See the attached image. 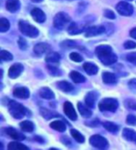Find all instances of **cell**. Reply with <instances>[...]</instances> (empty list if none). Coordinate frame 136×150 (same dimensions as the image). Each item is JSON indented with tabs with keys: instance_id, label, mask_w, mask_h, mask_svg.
Returning <instances> with one entry per match:
<instances>
[{
	"instance_id": "cell-30",
	"label": "cell",
	"mask_w": 136,
	"mask_h": 150,
	"mask_svg": "<svg viewBox=\"0 0 136 150\" xmlns=\"http://www.w3.org/2000/svg\"><path fill=\"white\" fill-rule=\"evenodd\" d=\"M83 28L82 27H78L77 24L75 23H70V25L68 26V33L70 35H76V34H79L82 32Z\"/></svg>"
},
{
	"instance_id": "cell-10",
	"label": "cell",
	"mask_w": 136,
	"mask_h": 150,
	"mask_svg": "<svg viewBox=\"0 0 136 150\" xmlns=\"http://www.w3.org/2000/svg\"><path fill=\"white\" fill-rule=\"evenodd\" d=\"M23 71V66L22 64H14L10 66L8 70V76L10 79H17Z\"/></svg>"
},
{
	"instance_id": "cell-43",
	"label": "cell",
	"mask_w": 136,
	"mask_h": 150,
	"mask_svg": "<svg viewBox=\"0 0 136 150\" xmlns=\"http://www.w3.org/2000/svg\"><path fill=\"white\" fill-rule=\"evenodd\" d=\"M129 87L132 90H136V79H133L132 80H130V82H129Z\"/></svg>"
},
{
	"instance_id": "cell-21",
	"label": "cell",
	"mask_w": 136,
	"mask_h": 150,
	"mask_svg": "<svg viewBox=\"0 0 136 150\" xmlns=\"http://www.w3.org/2000/svg\"><path fill=\"white\" fill-rule=\"evenodd\" d=\"M77 108L78 111L81 114V116L85 118H89L91 117V111L87 105H84L82 103H77Z\"/></svg>"
},
{
	"instance_id": "cell-38",
	"label": "cell",
	"mask_w": 136,
	"mask_h": 150,
	"mask_svg": "<svg viewBox=\"0 0 136 150\" xmlns=\"http://www.w3.org/2000/svg\"><path fill=\"white\" fill-rule=\"evenodd\" d=\"M126 122L129 125H136V117L134 115H129L126 118Z\"/></svg>"
},
{
	"instance_id": "cell-46",
	"label": "cell",
	"mask_w": 136,
	"mask_h": 150,
	"mask_svg": "<svg viewBox=\"0 0 136 150\" xmlns=\"http://www.w3.org/2000/svg\"><path fill=\"white\" fill-rule=\"evenodd\" d=\"M35 139L36 141H39L40 143H43V139H42V138H40V137H38V136H35Z\"/></svg>"
},
{
	"instance_id": "cell-4",
	"label": "cell",
	"mask_w": 136,
	"mask_h": 150,
	"mask_svg": "<svg viewBox=\"0 0 136 150\" xmlns=\"http://www.w3.org/2000/svg\"><path fill=\"white\" fill-rule=\"evenodd\" d=\"M99 109L101 111H110L114 112L117 110L118 106V103L116 99L114 98H106L103 99L100 103H99Z\"/></svg>"
},
{
	"instance_id": "cell-37",
	"label": "cell",
	"mask_w": 136,
	"mask_h": 150,
	"mask_svg": "<svg viewBox=\"0 0 136 150\" xmlns=\"http://www.w3.org/2000/svg\"><path fill=\"white\" fill-rule=\"evenodd\" d=\"M18 45H19V48L23 50H25L27 49V43H26V40L23 38H20L19 41H18Z\"/></svg>"
},
{
	"instance_id": "cell-28",
	"label": "cell",
	"mask_w": 136,
	"mask_h": 150,
	"mask_svg": "<svg viewBox=\"0 0 136 150\" xmlns=\"http://www.w3.org/2000/svg\"><path fill=\"white\" fill-rule=\"evenodd\" d=\"M8 150H30L27 146L24 144L18 143V142H11L8 144Z\"/></svg>"
},
{
	"instance_id": "cell-8",
	"label": "cell",
	"mask_w": 136,
	"mask_h": 150,
	"mask_svg": "<svg viewBox=\"0 0 136 150\" xmlns=\"http://www.w3.org/2000/svg\"><path fill=\"white\" fill-rule=\"evenodd\" d=\"M104 32H106V27L102 26V25H99V26H91V27H89L86 30L85 37L92 38V37H95V35H101Z\"/></svg>"
},
{
	"instance_id": "cell-15",
	"label": "cell",
	"mask_w": 136,
	"mask_h": 150,
	"mask_svg": "<svg viewBox=\"0 0 136 150\" xmlns=\"http://www.w3.org/2000/svg\"><path fill=\"white\" fill-rule=\"evenodd\" d=\"M40 115L42 116L45 120H51V118H54V117H60L59 114H57L56 112L54 111H51L48 108H40Z\"/></svg>"
},
{
	"instance_id": "cell-20",
	"label": "cell",
	"mask_w": 136,
	"mask_h": 150,
	"mask_svg": "<svg viewBox=\"0 0 136 150\" xmlns=\"http://www.w3.org/2000/svg\"><path fill=\"white\" fill-rule=\"evenodd\" d=\"M61 59V56L58 52H55V51H51V52L48 53L46 56V62L49 64H57L59 63V61Z\"/></svg>"
},
{
	"instance_id": "cell-24",
	"label": "cell",
	"mask_w": 136,
	"mask_h": 150,
	"mask_svg": "<svg viewBox=\"0 0 136 150\" xmlns=\"http://www.w3.org/2000/svg\"><path fill=\"white\" fill-rule=\"evenodd\" d=\"M85 72L88 75H95L98 73V66L91 63H86L83 65Z\"/></svg>"
},
{
	"instance_id": "cell-17",
	"label": "cell",
	"mask_w": 136,
	"mask_h": 150,
	"mask_svg": "<svg viewBox=\"0 0 136 150\" xmlns=\"http://www.w3.org/2000/svg\"><path fill=\"white\" fill-rule=\"evenodd\" d=\"M39 95L41 98L46 100H51L54 98V93L50 89H49L48 87H44V88H41L40 91H39Z\"/></svg>"
},
{
	"instance_id": "cell-40",
	"label": "cell",
	"mask_w": 136,
	"mask_h": 150,
	"mask_svg": "<svg viewBox=\"0 0 136 150\" xmlns=\"http://www.w3.org/2000/svg\"><path fill=\"white\" fill-rule=\"evenodd\" d=\"M103 13H104V16L108 19H115L116 18V15H115V13L110 9H106Z\"/></svg>"
},
{
	"instance_id": "cell-31",
	"label": "cell",
	"mask_w": 136,
	"mask_h": 150,
	"mask_svg": "<svg viewBox=\"0 0 136 150\" xmlns=\"http://www.w3.org/2000/svg\"><path fill=\"white\" fill-rule=\"evenodd\" d=\"M70 132H71V135L73 136V138H74L76 142L81 143V144L85 142V138H84V136H83L82 134H81L79 132H78V131L74 130V129H72V130L70 131Z\"/></svg>"
},
{
	"instance_id": "cell-32",
	"label": "cell",
	"mask_w": 136,
	"mask_h": 150,
	"mask_svg": "<svg viewBox=\"0 0 136 150\" xmlns=\"http://www.w3.org/2000/svg\"><path fill=\"white\" fill-rule=\"evenodd\" d=\"M9 26H10L9 22L7 19H5V18L0 19V32H2V33L7 32L9 29Z\"/></svg>"
},
{
	"instance_id": "cell-48",
	"label": "cell",
	"mask_w": 136,
	"mask_h": 150,
	"mask_svg": "<svg viewBox=\"0 0 136 150\" xmlns=\"http://www.w3.org/2000/svg\"><path fill=\"white\" fill-rule=\"evenodd\" d=\"M50 150H58V149H57V148H50Z\"/></svg>"
},
{
	"instance_id": "cell-25",
	"label": "cell",
	"mask_w": 136,
	"mask_h": 150,
	"mask_svg": "<svg viewBox=\"0 0 136 150\" xmlns=\"http://www.w3.org/2000/svg\"><path fill=\"white\" fill-rule=\"evenodd\" d=\"M57 87H58L59 89L64 92H70L71 91H73V89H74V86L67 81L57 82Z\"/></svg>"
},
{
	"instance_id": "cell-7",
	"label": "cell",
	"mask_w": 136,
	"mask_h": 150,
	"mask_svg": "<svg viewBox=\"0 0 136 150\" xmlns=\"http://www.w3.org/2000/svg\"><path fill=\"white\" fill-rule=\"evenodd\" d=\"M118 12L122 16H130L133 13V7L127 2H119L117 5Z\"/></svg>"
},
{
	"instance_id": "cell-47",
	"label": "cell",
	"mask_w": 136,
	"mask_h": 150,
	"mask_svg": "<svg viewBox=\"0 0 136 150\" xmlns=\"http://www.w3.org/2000/svg\"><path fill=\"white\" fill-rule=\"evenodd\" d=\"M33 2H35V3H40V2H42L43 0H32Z\"/></svg>"
},
{
	"instance_id": "cell-2",
	"label": "cell",
	"mask_w": 136,
	"mask_h": 150,
	"mask_svg": "<svg viewBox=\"0 0 136 150\" xmlns=\"http://www.w3.org/2000/svg\"><path fill=\"white\" fill-rule=\"evenodd\" d=\"M8 105V111L10 113V115L13 117L17 118V120H21V118H23L25 116L26 109L18 102L9 101Z\"/></svg>"
},
{
	"instance_id": "cell-3",
	"label": "cell",
	"mask_w": 136,
	"mask_h": 150,
	"mask_svg": "<svg viewBox=\"0 0 136 150\" xmlns=\"http://www.w3.org/2000/svg\"><path fill=\"white\" fill-rule=\"evenodd\" d=\"M19 29L23 35H26V37H28V38H36L39 34L38 28H35V26L31 25L27 22H25V21H20Z\"/></svg>"
},
{
	"instance_id": "cell-45",
	"label": "cell",
	"mask_w": 136,
	"mask_h": 150,
	"mask_svg": "<svg viewBox=\"0 0 136 150\" xmlns=\"http://www.w3.org/2000/svg\"><path fill=\"white\" fill-rule=\"evenodd\" d=\"M130 37H132V38L136 39V27L130 30Z\"/></svg>"
},
{
	"instance_id": "cell-6",
	"label": "cell",
	"mask_w": 136,
	"mask_h": 150,
	"mask_svg": "<svg viewBox=\"0 0 136 150\" xmlns=\"http://www.w3.org/2000/svg\"><path fill=\"white\" fill-rule=\"evenodd\" d=\"M90 144L92 146L99 148L101 150H106L108 147V142L104 137L99 135V134H95L92 135L90 138Z\"/></svg>"
},
{
	"instance_id": "cell-39",
	"label": "cell",
	"mask_w": 136,
	"mask_h": 150,
	"mask_svg": "<svg viewBox=\"0 0 136 150\" xmlns=\"http://www.w3.org/2000/svg\"><path fill=\"white\" fill-rule=\"evenodd\" d=\"M124 48L127 50H132L136 48V43L134 41H127L124 43Z\"/></svg>"
},
{
	"instance_id": "cell-33",
	"label": "cell",
	"mask_w": 136,
	"mask_h": 150,
	"mask_svg": "<svg viewBox=\"0 0 136 150\" xmlns=\"http://www.w3.org/2000/svg\"><path fill=\"white\" fill-rule=\"evenodd\" d=\"M0 59L2 61H7V62H9V61H12L13 59V56L12 54L8 52V50H2L0 51Z\"/></svg>"
},
{
	"instance_id": "cell-13",
	"label": "cell",
	"mask_w": 136,
	"mask_h": 150,
	"mask_svg": "<svg viewBox=\"0 0 136 150\" xmlns=\"http://www.w3.org/2000/svg\"><path fill=\"white\" fill-rule=\"evenodd\" d=\"M13 95L20 99H27L30 96V91L25 87H18L13 91Z\"/></svg>"
},
{
	"instance_id": "cell-35",
	"label": "cell",
	"mask_w": 136,
	"mask_h": 150,
	"mask_svg": "<svg viewBox=\"0 0 136 150\" xmlns=\"http://www.w3.org/2000/svg\"><path fill=\"white\" fill-rule=\"evenodd\" d=\"M47 69H48V71L50 72V74L52 75V76H59L60 75V70L58 68H56V67L54 66H52L50 64H48L47 65Z\"/></svg>"
},
{
	"instance_id": "cell-42",
	"label": "cell",
	"mask_w": 136,
	"mask_h": 150,
	"mask_svg": "<svg viewBox=\"0 0 136 150\" xmlns=\"http://www.w3.org/2000/svg\"><path fill=\"white\" fill-rule=\"evenodd\" d=\"M126 105L130 109H133V110H136V102L134 101H132V100H129L126 102Z\"/></svg>"
},
{
	"instance_id": "cell-12",
	"label": "cell",
	"mask_w": 136,
	"mask_h": 150,
	"mask_svg": "<svg viewBox=\"0 0 136 150\" xmlns=\"http://www.w3.org/2000/svg\"><path fill=\"white\" fill-rule=\"evenodd\" d=\"M5 132H6V133L10 138H12V139H14V140H16V141H23L25 139V136L23 135V133H21L20 132L16 131L15 129H13L11 127L6 128Z\"/></svg>"
},
{
	"instance_id": "cell-16",
	"label": "cell",
	"mask_w": 136,
	"mask_h": 150,
	"mask_svg": "<svg viewBox=\"0 0 136 150\" xmlns=\"http://www.w3.org/2000/svg\"><path fill=\"white\" fill-rule=\"evenodd\" d=\"M96 98H97V93L95 91H91L88 92L85 96V103L88 107H93L95 105L96 102Z\"/></svg>"
},
{
	"instance_id": "cell-27",
	"label": "cell",
	"mask_w": 136,
	"mask_h": 150,
	"mask_svg": "<svg viewBox=\"0 0 136 150\" xmlns=\"http://www.w3.org/2000/svg\"><path fill=\"white\" fill-rule=\"evenodd\" d=\"M70 77L73 80V82H75V83H76V84L83 83V82L86 80L85 77L76 71H72L70 73Z\"/></svg>"
},
{
	"instance_id": "cell-26",
	"label": "cell",
	"mask_w": 136,
	"mask_h": 150,
	"mask_svg": "<svg viewBox=\"0 0 136 150\" xmlns=\"http://www.w3.org/2000/svg\"><path fill=\"white\" fill-rule=\"evenodd\" d=\"M20 127L22 129V131L25 132H32L35 129V125L32 121L29 120H24L23 122L20 123Z\"/></svg>"
},
{
	"instance_id": "cell-22",
	"label": "cell",
	"mask_w": 136,
	"mask_h": 150,
	"mask_svg": "<svg viewBox=\"0 0 136 150\" xmlns=\"http://www.w3.org/2000/svg\"><path fill=\"white\" fill-rule=\"evenodd\" d=\"M50 128H52L53 130L57 131V132H64L66 130V125L62 122V120H55V121H52L50 124Z\"/></svg>"
},
{
	"instance_id": "cell-11",
	"label": "cell",
	"mask_w": 136,
	"mask_h": 150,
	"mask_svg": "<svg viewBox=\"0 0 136 150\" xmlns=\"http://www.w3.org/2000/svg\"><path fill=\"white\" fill-rule=\"evenodd\" d=\"M50 47L47 43H38L34 47V52L38 56H42L43 54H46L48 52L50 53Z\"/></svg>"
},
{
	"instance_id": "cell-14",
	"label": "cell",
	"mask_w": 136,
	"mask_h": 150,
	"mask_svg": "<svg viewBox=\"0 0 136 150\" xmlns=\"http://www.w3.org/2000/svg\"><path fill=\"white\" fill-rule=\"evenodd\" d=\"M31 15H32L33 19L38 23H44L46 21V15L40 8H35L34 9H32V11H31Z\"/></svg>"
},
{
	"instance_id": "cell-23",
	"label": "cell",
	"mask_w": 136,
	"mask_h": 150,
	"mask_svg": "<svg viewBox=\"0 0 136 150\" xmlns=\"http://www.w3.org/2000/svg\"><path fill=\"white\" fill-rule=\"evenodd\" d=\"M123 137L125 139H127L128 141L133 142L136 144V132L133 130H130V129H124L123 130Z\"/></svg>"
},
{
	"instance_id": "cell-41",
	"label": "cell",
	"mask_w": 136,
	"mask_h": 150,
	"mask_svg": "<svg viewBox=\"0 0 136 150\" xmlns=\"http://www.w3.org/2000/svg\"><path fill=\"white\" fill-rule=\"evenodd\" d=\"M127 61H129L130 64H132L134 65H136V55L134 54H129L126 56Z\"/></svg>"
},
{
	"instance_id": "cell-34",
	"label": "cell",
	"mask_w": 136,
	"mask_h": 150,
	"mask_svg": "<svg viewBox=\"0 0 136 150\" xmlns=\"http://www.w3.org/2000/svg\"><path fill=\"white\" fill-rule=\"evenodd\" d=\"M61 46L64 49H72V48H76V42H74V41H72V40H65L64 42H62Z\"/></svg>"
},
{
	"instance_id": "cell-29",
	"label": "cell",
	"mask_w": 136,
	"mask_h": 150,
	"mask_svg": "<svg viewBox=\"0 0 136 150\" xmlns=\"http://www.w3.org/2000/svg\"><path fill=\"white\" fill-rule=\"evenodd\" d=\"M103 126L106 131L110 132H117L118 131V126L117 125V124L113 123V122L106 121V122L103 123Z\"/></svg>"
},
{
	"instance_id": "cell-36",
	"label": "cell",
	"mask_w": 136,
	"mask_h": 150,
	"mask_svg": "<svg viewBox=\"0 0 136 150\" xmlns=\"http://www.w3.org/2000/svg\"><path fill=\"white\" fill-rule=\"evenodd\" d=\"M70 59L74 62H76V63H80L83 61V57L77 52H72L70 53Z\"/></svg>"
},
{
	"instance_id": "cell-19",
	"label": "cell",
	"mask_w": 136,
	"mask_h": 150,
	"mask_svg": "<svg viewBox=\"0 0 136 150\" xmlns=\"http://www.w3.org/2000/svg\"><path fill=\"white\" fill-rule=\"evenodd\" d=\"M6 8L9 12H16L20 8V2L19 0H7Z\"/></svg>"
},
{
	"instance_id": "cell-9",
	"label": "cell",
	"mask_w": 136,
	"mask_h": 150,
	"mask_svg": "<svg viewBox=\"0 0 136 150\" xmlns=\"http://www.w3.org/2000/svg\"><path fill=\"white\" fill-rule=\"evenodd\" d=\"M64 111L65 115L69 117L71 120H74V121L76 120L77 116H76V110L70 102H65L64 103Z\"/></svg>"
},
{
	"instance_id": "cell-44",
	"label": "cell",
	"mask_w": 136,
	"mask_h": 150,
	"mask_svg": "<svg viewBox=\"0 0 136 150\" xmlns=\"http://www.w3.org/2000/svg\"><path fill=\"white\" fill-rule=\"evenodd\" d=\"M61 140L62 141V143H64V144H65V146H70V144H71L70 140H69V139H68L67 137H62V138L61 139Z\"/></svg>"
},
{
	"instance_id": "cell-18",
	"label": "cell",
	"mask_w": 136,
	"mask_h": 150,
	"mask_svg": "<svg viewBox=\"0 0 136 150\" xmlns=\"http://www.w3.org/2000/svg\"><path fill=\"white\" fill-rule=\"evenodd\" d=\"M103 81L107 85L115 84L117 82V76L110 72H104L103 73Z\"/></svg>"
},
{
	"instance_id": "cell-1",
	"label": "cell",
	"mask_w": 136,
	"mask_h": 150,
	"mask_svg": "<svg viewBox=\"0 0 136 150\" xmlns=\"http://www.w3.org/2000/svg\"><path fill=\"white\" fill-rule=\"evenodd\" d=\"M95 53L99 60L106 65H111L116 63L118 60V57L114 53L112 48L107 45L98 46L95 50Z\"/></svg>"
},
{
	"instance_id": "cell-5",
	"label": "cell",
	"mask_w": 136,
	"mask_h": 150,
	"mask_svg": "<svg viewBox=\"0 0 136 150\" xmlns=\"http://www.w3.org/2000/svg\"><path fill=\"white\" fill-rule=\"evenodd\" d=\"M70 17L69 15L64 12H59L55 15L53 19V25L57 29H64L66 25L70 23Z\"/></svg>"
}]
</instances>
